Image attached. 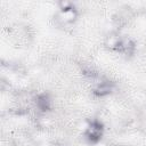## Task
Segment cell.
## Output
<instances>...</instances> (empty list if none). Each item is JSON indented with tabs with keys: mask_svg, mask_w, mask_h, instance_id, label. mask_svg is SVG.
I'll return each mask as SVG.
<instances>
[{
	"mask_svg": "<svg viewBox=\"0 0 146 146\" xmlns=\"http://www.w3.org/2000/svg\"><path fill=\"white\" fill-rule=\"evenodd\" d=\"M121 39L117 34L115 33H111L110 35L106 36L105 39V46H107L110 49H117L120 48V43H121Z\"/></svg>",
	"mask_w": 146,
	"mask_h": 146,
	"instance_id": "7a4b0ae2",
	"label": "cell"
},
{
	"mask_svg": "<svg viewBox=\"0 0 146 146\" xmlns=\"http://www.w3.org/2000/svg\"><path fill=\"white\" fill-rule=\"evenodd\" d=\"M76 17V11L75 9L73 8H70V9H65V10H60L57 15V19L60 24L63 25H67V24H71L73 23V21L75 19Z\"/></svg>",
	"mask_w": 146,
	"mask_h": 146,
	"instance_id": "6da1fadb",
	"label": "cell"
}]
</instances>
